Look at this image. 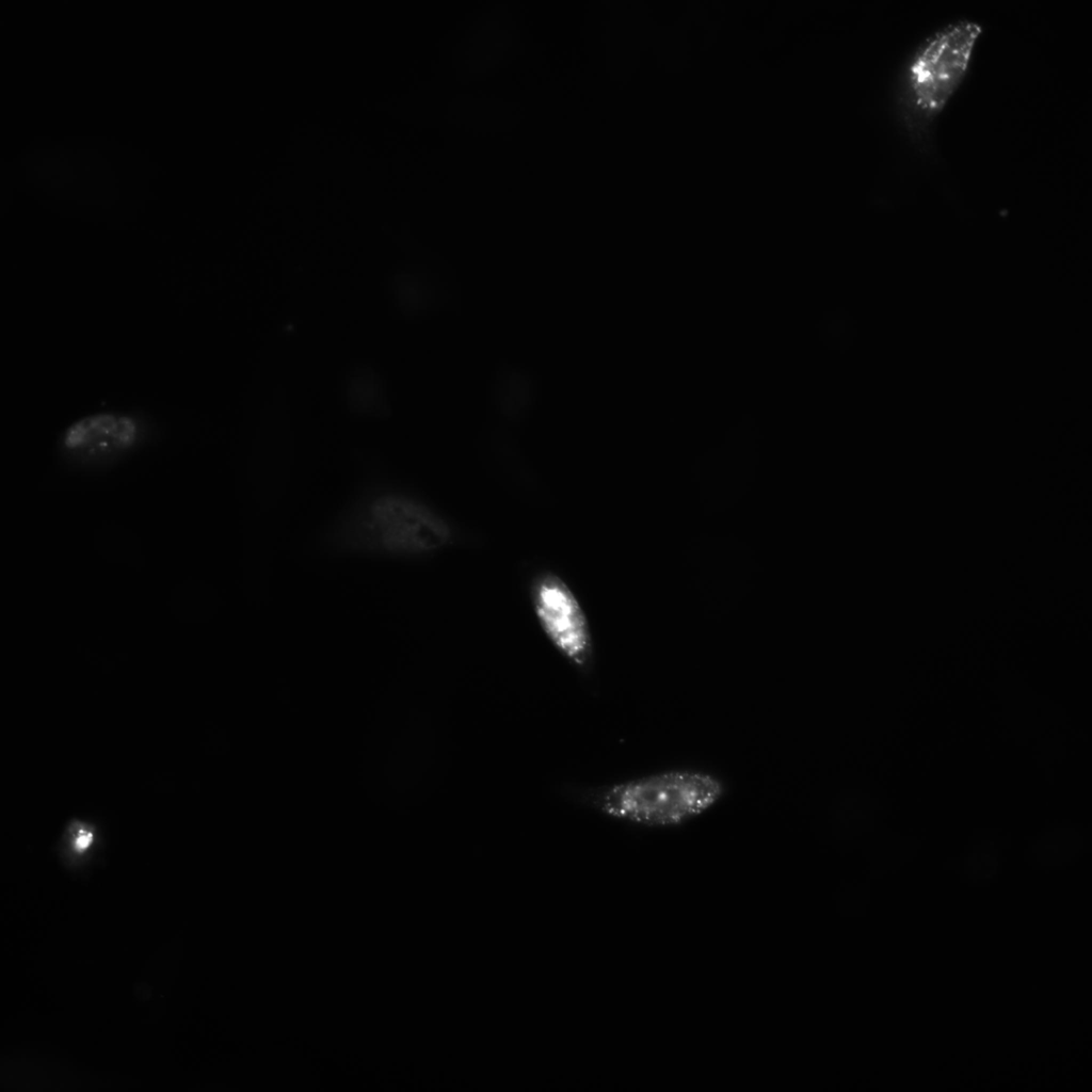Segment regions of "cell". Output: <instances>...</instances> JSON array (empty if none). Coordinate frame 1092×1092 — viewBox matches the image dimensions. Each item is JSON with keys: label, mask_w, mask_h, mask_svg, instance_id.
Here are the masks:
<instances>
[{"label": "cell", "mask_w": 1092, "mask_h": 1092, "mask_svg": "<svg viewBox=\"0 0 1092 1092\" xmlns=\"http://www.w3.org/2000/svg\"><path fill=\"white\" fill-rule=\"evenodd\" d=\"M455 521L420 495L391 483L364 487L321 530L317 546L336 557L425 560L455 546Z\"/></svg>", "instance_id": "obj_1"}, {"label": "cell", "mask_w": 1092, "mask_h": 1092, "mask_svg": "<svg viewBox=\"0 0 1092 1092\" xmlns=\"http://www.w3.org/2000/svg\"><path fill=\"white\" fill-rule=\"evenodd\" d=\"M983 25L956 17L927 34L903 63L896 82V114L918 145L928 142L934 124L967 76Z\"/></svg>", "instance_id": "obj_2"}, {"label": "cell", "mask_w": 1092, "mask_h": 1092, "mask_svg": "<svg viewBox=\"0 0 1092 1092\" xmlns=\"http://www.w3.org/2000/svg\"><path fill=\"white\" fill-rule=\"evenodd\" d=\"M722 781L696 770H668L605 785H569L565 796L606 817L647 828L678 825L724 794Z\"/></svg>", "instance_id": "obj_3"}, {"label": "cell", "mask_w": 1092, "mask_h": 1092, "mask_svg": "<svg viewBox=\"0 0 1092 1092\" xmlns=\"http://www.w3.org/2000/svg\"><path fill=\"white\" fill-rule=\"evenodd\" d=\"M532 615L549 644L579 674L590 676L596 661L588 611L572 584L558 572L542 568L528 585Z\"/></svg>", "instance_id": "obj_4"}, {"label": "cell", "mask_w": 1092, "mask_h": 1092, "mask_svg": "<svg viewBox=\"0 0 1092 1092\" xmlns=\"http://www.w3.org/2000/svg\"><path fill=\"white\" fill-rule=\"evenodd\" d=\"M147 434V423L139 415L94 413L79 418L63 431L59 451L70 465L98 468L136 449Z\"/></svg>", "instance_id": "obj_5"}]
</instances>
